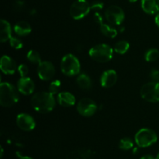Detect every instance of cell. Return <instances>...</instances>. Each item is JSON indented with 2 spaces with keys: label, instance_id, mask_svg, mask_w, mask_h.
I'll use <instances>...</instances> for the list:
<instances>
[{
  "label": "cell",
  "instance_id": "obj_38",
  "mask_svg": "<svg viewBox=\"0 0 159 159\" xmlns=\"http://www.w3.org/2000/svg\"><path fill=\"white\" fill-rule=\"evenodd\" d=\"M155 159H159V153L158 154V155H157V157H156V158Z\"/></svg>",
  "mask_w": 159,
  "mask_h": 159
},
{
  "label": "cell",
  "instance_id": "obj_1",
  "mask_svg": "<svg viewBox=\"0 0 159 159\" xmlns=\"http://www.w3.org/2000/svg\"><path fill=\"white\" fill-rule=\"evenodd\" d=\"M54 95L50 92H39L31 98V106L40 113H48L55 107Z\"/></svg>",
  "mask_w": 159,
  "mask_h": 159
},
{
  "label": "cell",
  "instance_id": "obj_14",
  "mask_svg": "<svg viewBox=\"0 0 159 159\" xmlns=\"http://www.w3.org/2000/svg\"><path fill=\"white\" fill-rule=\"evenodd\" d=\"M118 79L117 73L113 69L104 71L100 78V84L103 88H111L116 83Z\"/></svg>",
  "mask_w": 159,
  "mask_h": 159
},
{
  "label": "cell",
  "instance_id": "obj_13",
  "mask_svg": "<svg viewBox=\"0 0 159 159\" xmlns=\"http://www.w3.org/2000/svg\"><path fill=\"white\" fill-rule=\"evenodd\" d=\"M0 68L4 74L13 75L17 71L18 66L12 57L8 55H3L0 60Z\"/></svg>",
  "mask_w": 159,
  "mask_h": 159
},
{
  "label": "cell",
  "instance_id": "obj_33",
  "mask_svg": "<svg viewBox=\"0 0 159 159\" xmlns=\"http://www.w3.org/2000/svg\"><path fill=\"white\" fill-rule=\"evenodd\" d=\"M141 159H155V158H154V156H152V155H144L143 157H141Z\"/></svg>",
  "mask_w": 159,
  "mask_h": 159
},
{
  "label": "cell",
  "instance_id": "obj_15",
  "mask_svg": "<svg viewBox=\"0 0 159 159\" xmlns=\"http://www.w3.org/2000/svg\"><path fill=\"white\" fill-rule=\"evenodd\" d=\"M96 154L93 151L87 148H80L70 152L68 159H96Z\"/></svg>",
  "mask_w": 159,
  "mask_h": 159
},
{
  "label": "cell",
  "instance_id": "obj_35",
  "mask_svg": "<svg viewBox=\"0 0 159 159\" xmlns=\"http://www.w3.org/2000/svg\"><path fill=\"white\" fill-rule=\"evenodd\" d=\"M20 159H33L32 158L29 156H23V155H20Z\"/></svg>",
  "mask_w": 159,
  "mask_h": 159
},
{
  "label": "cell",
  "instance_id": "obj_10",
  "mask_svg": "<svg viewBox=\"0 0 159 159\" xmlns=\"http://www.w3.org/2000/svg\"><path fill=\"white\" fill-rule=\"evenodd\" d=\"M37 75L43 81H49L55 75V68L51 62L41 61L37 67Z\"/></svg>",
  "mask_w": 159,
  "mask_h": 159
},
{
  "label": "cell",
  "instance_id": "obj_6",
  "mask_svg": "<svg viewBox=\"0 0 159 159\" xmlns=\"http://www.w3.org/2000/svg\"><path fill=\"white\" fill-rule=\"evenodd\" d=\"M91 5L87 0H75L70 7V15L75 20L85 18L91 11Z\"/></svg>",
  "mask_w": 159,
  "mask_h": 159
},
{
  "label": "cell",
  "instance_id": "obj_20",
  "mask_svg": "<svg viewBox=\"0 0 159 159\" xmlns=\"http://www.w3.org/2000/svg\"><path fill=\"white\" fill-rule=\"evenodd\" d=\"M76 83L79 85V88L85 90L89 89L92 87V84H93L89 76L85 73L79 75L77 79H76Z\"/></svg>",
  "mask_w": 159,
  "mask_h": 159
},
{
  "label": "cell",
  "instance_id": "obj_37",
  "mask_svg": "<svg viewBox=\"0 0 159 159\" xmlns=\"http://www.w3.org/2000/svg\"><path fill=\"white\" fill-rule=\"evenodd\" d=\"M137 1H138V0H129V2H132V3L136 2Z\"/></svg>",
  "mask_w": 159,
  "mask_h": 159
},
{
  "label": "cell",
  "instance_id": "obj_19",
  "mask_svg": "<svg viewBox=\"0 0 159 159\" xmlns=\"http://www.w3.org/2000/svg\"><path fill=\"white\" fill-rule=\"evenodd\" d=\"M14 32L20 37H26L29 35L32 31V27L26 21H20L14 25Z\"/></svg>",
  "mask_w": 159,
  "mask_h": 159
},
{
  "label": "cell",
  "instance_id": "obj_32",
  "mask_svg": "<svg viewBox=\"0 0 159 159\" xmlns=\"http://www.w3.org/2000/svg\"><path fill=\"white\" fill-rule=\"evenodd\" d=\"M23 6H24V2H23V1H21V0H17V1H16L15 8H16V9L20 10Z\"/></svg>",
  "mask_w": 159,
  "mask_h": 159
},
{
  "label": "cell",
  "instance_id": "obj_9",
  "mask_svg": "<svg viewBox=\"0 0 159 159\" xmlns=\"http://www.w3.org/2000/svg\"><path fill=\"white\" fill-rule=\"evenodd\" d=\"M97 105L96 102L89 98H83L77 104V111L81 116L89 117L97 111Z\"/></svg>",
  "mask_w": 159,
  "mask_h": 159
},
{
  "label": "cell",
  "instance_id": "obj_30",
  "mask_svg": "<svg viewBox=\"0 0 159 159\" xmlns=\"http://www.w3.org/2000/svg\"><path fill=\"white\" fill-rule=\"evenodd\" d=\"M151 79L153 80V82H159V70L153 69L150 73Z\"/></svg>",
  "mask_w": 159,
  "mask_h": 159
},
{
  "label": "cell",
  "instance_id": "obj_16",
  "mask_svg": "<svg viewBox=\"0 0 159 159\" xmlns=\"http://www.w3.org/2000/svg\"><path fill=\"white\" fill-rule=\"evenodd\" d=\"M57 102L61 107H71L75 104L76 99L74 95L68 92H61L57 94Z\"/></svg>",
  "mask_w": 159,
  "mask_h": 159
},
{
  "label": "cell",
  "instance_id": "obj_31",
  "mask_svg": "<svg viewBox=\"0 0 159 159\" xmlns=\"http://www.w3.org/2000/svg\"><path fill=\"white\" fill-rule=\"evenodd\" d=\"M93 20H94V21L96 22V23H99V25L103 23V17H102V15L98 12H96L94 13V16H93Z\"/></svg>",
  "mask_w": 159,
  "mask_h": 159
},
{
  "label": "cell",
  "instance_id": "obj_22",
  "mask_svg": "<svg viewBox=\"0 0 159 159\" xmlns=\"http://www.w3.org/2000/svg\"><path fill=\"white\" fill-rule=\"evenodd\" d=\"M129 48H130V43L126 40H120V41L117 42L114 46V51L115 52L120 54H124L128 51Z\"/></svg>",
  "mask_w": 159,
  "mask_h": 159
},
{
  "label": "cell",
  "instance_id": "obj_24",
  "mask_svg": "<svg viewBox=\"0 0 159 159\" xmlns=\"http://www.w3.org/2000/svg\"><path fill=\"white\" fill-rule=\"evenodd\" d=\"M159 57V51L156 48L149 49L144 55V59L148 62L156 61Z\"/></svg>",
  "mask_w": 159,
  "mask_h": 159
},
{
  "label": "cell",
  "instance_id": "obj_3",
  "mask_svg": "<svg viewBox=\"0 0 159 159\" xmlns=\"http://www.w3.org/2000/svg\"><path fill=\"white\" fill-rule=\"evenodd\" d=\"M89 55L93 60L99 63H107L113 57V49L108 44L100 43L93 46L89 51Z\"/></svg>",
  "mask_w": 159,
  "mask_h": 159
},
{
  "label": "cell",
  "instance_id": "obj_26",
  "mask_svg": "<svg viewBox=\"0 0 159 159\" xmlns=\"http://www.w3.org/2000/svg\"><path fill=\"white\" fill-rule=\"evenodd\" d=\"M61 86V81L58 80V79H55V80L52 81L50 83L49 92L51 93H52L53 95L57 94L60 91Z\"/></svg>",
  "mask_w": 159,
  "mask_h": 159
},
{
  "label": "cell",
  "instance_id": "obj_29",
  "mask_svg": "<svg viewBox=\"0 0 159 159\" xmlns=\"http://www.w3.org/2000/svg\"><path fill=\"white\" fill-rule=\"evenodd\" d=\"M103 6L104 5L102 2L96 1V2H94L93 4H91V9H93V10H95L96 12H98V11L103 9Z\"/></svg>",
  "mask_w": 159,
  "mask_h": 159
},
{
  "label": "cell",
  "instance_id": "obj_11",
  "mask_svg": "<svg viewBox=\"0 0 159 159\" xmlns=\"http://www.w3.org/2000/svg\"><path fill=\"white\" fill-rule=\"evenodd\" d=\"M16 122L17 127L24 131H31L36 127L35 120L28 113H22L17 115Z\"/></svg>",
  "mask_w": 159,
  "mask_h": 159
},
{
  "label": "cell",
  "instance_id": "obj_5",
  "mask_svg": "<svg viewBox=\"0 0 159 159\" xmlns=\"http://www.w3.org/2000/svg\"><path fill=\"white\" fill-rule=\"evenodd\" d=\"M135 143L140 148H148L158 141V135L153 130L149 128H141L135 134Z\"/></svg>",
  "mask_w": 159,
  "mask_h": 159
},
{
  "label": "cell",
  "instance_id": "obj_21",
  "mask_svg": "<svg viewBox=\"0 0 159 159\" xmlns=\"http://www.w3.org/2000/svg\"><path fill=\"white\" fill-rule=\"evenodd\" d=\"M99 28H100V31L104 36L110 38H115L118 34V31L114 27H112L110 25L107 24V23H102L99 25Z\"/></svg>",
  "mask_w": 159,
  "mask_h": 159
},
{
  "label": "cell",
  "instance_id": "obj_23",
  "mask_svg": "<svg viewBox=\"0 0 159 159\" xmlns=\"http://www.w3.org/2000/svg\"><path fill=\"white\" fill-rule=\"evenodd\" d=\"M26 57L30 63L34 64V65H39L42 61L40 54L35 50H30L28 51Z\"/></svg>",
  "mask_w": 159,
  "mask_h": 159
},
{
  "label": "cell",
  "instance_id": "obj_18",
  "mask_svg": "<svg viewBox=\"0 0 159 159\" xmlns=\"http://www.w3.org/2000/svg\"><path fill=\"white\" fill-rule=\"evenodd\" d=\"M141 8L147 14L154 15L159 12V0H141Z\"/></svg>",
  "mask_w": 159,
  "mask_h": 159
},
{
  "label": "cell",
  "instance_id": "obj_17",
  "mask_svg": "<svg viewBox=\"0 0 159 159\" xmlns=\"http://www.w3.org/2000/svg\"><path fill=\"white\" fill-rule=\"evenodd\" d=\"M12 37V27L10 23L6 20L2 19L0 21V41L5 43Z\"/></svg>",
  "mask_w": 159,
  "mask_h": 159
},
{
  "label": "cell",
  "instance_id": "obj_7",
  "mask_svg": "<svg viewBox=\"0 0 159 159\" xmlns=\"http://www.w3.org/2000/svg\"><path fill=\"white\" fill-rule=\"evenodd\" d=\"M141 96L149 102H159V82H148L141 89Z\"/></svg>",
  "mask_w": 159,
  "mask_h": 159
},
{
  "label": "cell",
  "instance_id": "obj_8",
  "mask_svg": "<svg viewBox=\"0 0 159 159\" xmlns=\"http://www.w3.org/2000/svg\"><path fill=\"white\" fill-rule=\"evenodd\" d=\"M105 17L107 22L113 25L119 26L125 19L124 10L118 6H110L106 9Z\"/></svg>",
  "mask_w": 159,
  "mask_h": 159
},
{
  "label": "cell",
  "instance_id": "obj_28",
  "mask_svg": "<svg viewBox=\"0 0 159 159\" xmlns=\"http://www.w3.org/2000/svg\"><path fill=\"white\" fill-rule=\"evenodd\" d=\"M17 71H18L20 77H26L29 73V68L25 64H21L18 66Z\"/></svg>",
  "mask_w": 159,
  "mask_h": 159
},
{
  "label": "cell",
  "instance_id": "obj_34",
  "mask_svg": "<svg viewBox=\"0 0 159 159\" xmlns=\"http://www.w3.org/2000/svg\"><path fill=\"white\" fill-rule=\"evenodd\" d=\"M155 24L159 27V12L158 13L156 14L155 16Z\"/></svg>",
  "mask_w": 159,
  "mask_h": 159
},
{
  "label": "cell",
  "instance_id": "obj_2",
  "mask_svg": "<svg viewBox=\"0 0 159 159\" xmlns=\"http://www.w3.org/2000/svg\"><path fill=\"white\" fill-rule=\"evenodd\" d=\"M18 89L9 82L0 84V104L3 107H11L20 99Z\"/></svg>",
  "mask_w": 159,
  "mask_h": 159
},
{
  "label": "cell",
  "instance_id": "obj_12",
  "mask_svg": "<svg viewBox=\"0 0 159 159\" xmlns=\"http://www.w3.org/2000/svg\"><path fill=\"white\" fill-rule=\"evenodd\" d=\"M17 89L21 94L25 96L31 95L35 89L34 81L29 77H21L17 82Z\"/></svg>",
  "mask_w": 159,
  "mask_h": 159
},
{
  "label": "cell",
  "instance_id": "obj_4",
  "mask_svg": "<svg viewBox=\"0 0 159 159\" xmlns=\"http://www.w3.org/2000/svg\"><path fill=\"white\" fill-rule=\"evenodd\" d=\"M61 70L65 75L73 77L80 73L81 64L74 54H65L61 59Z\"/></svg>",
  "mask_w": 159,
  "mask_h": 159
},
{
  "label": "cell",
  "instance_id": "obj_25",
  "mask_svg": "<svg viewBox=\"0 0 159 159\" xmlns=\"http://www.w3.org/2000/svg\"><path fill=\"white\" fill-rule=\"evenodd\" d=\"M134 146V142L130 138H124L120 140L119 143V148L121 150L128 151L131 149Z\"/></svg>",
  "mask_w": 159,
  "mask_h": 159
},
{
  "label": "cell",
  "instance_id": "obj_27",
  "mask_svg": "<svg viewBox=\"0 0 159 159\" xmlns=\"http://www.w3.org/2000/svg\"><path fill=\"white\" fill-rule=\"evenodd\" d=\"M9 41L10 46L16 50H20L22 49V48L23 47V42H22L20 39L17 38V37H12Z\"/></svg>",
  "mask_w": 159,
  "mask_h": 159
},
{
  "label": "cell",
  "instance_id": "obj_36",
  "mask_svg": "<svg viewBox=\"0 0 159 159\" xmlns=\"http://www.w3.org/2000/svg\"><path fill=\"white\" fill-rule=\"evenodd\" d=\"M3 153H4V151H3V148L2 147H1V155H0V158H2L3 156Z\"/></svg>",
  "mask_w": 159,
  "mask_h": 159
}]
</instances>
